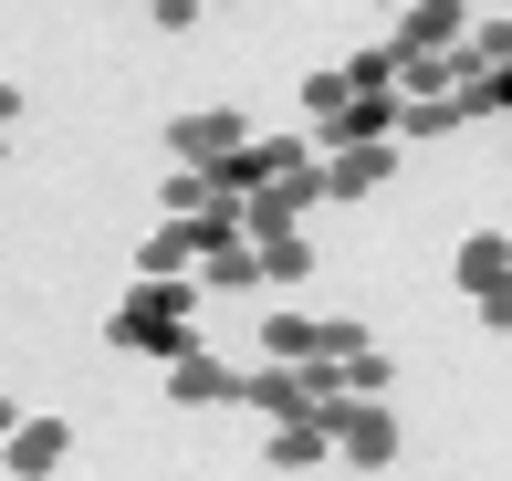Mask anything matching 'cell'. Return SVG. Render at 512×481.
Instances as JSON below:
<instances>
[{
	"mask_svg": "<svg viewBox=\"0 0 512 481\" xmlns=\"http://www.w3.org/2000/svg\"><path fill=\"white\" fill-rule=\"evenodd\" d=\"M105 335H115L126 356H157V366H168V356L199 335V272H136Z\"/></svg>",
	"mask_w": 512,
	"mask_h": 481,
	"instance_id": "cell-1",
	"label": "cell"
},
{
	"mask_svg": "<svg viewBox=\"0 0 512 481\" xmlns=\"http://www.w3.org/2000/svg\"><path fill=\"white\" fill-rule=\"evenodd\" d=\"M314 419H324V450H335L345 471H387V461H398V419H387V398H345V387H335Z\"/></svg>",
	"mask_w": 512,
	"mask_h": 481,
	"instance_id": "cell-2",
	"label": "cell"
},
{
	"mask_svg": "<svg viewBox=\"0 0 512 481\" xmlns=\"http://www.w3.org/2000/svg\"><path fill=\"white\" fill-rule=\"evenodd\" d=\"M230 147H251L241 105H189V116H168V157H178V168H220Z\"/></svg>",
	"mask_w": 512,
	"mask_h": 481,
	"instance_id": "cell-3",
	"label": "cell"
},
{
	"mask_svg": "<svg viewBox=\"0 0 512 481\" xmlns=\"http://www.w3.org/2000/svg\"><path fill=\"white\" fill-rule=\"evenodd\" d=\"M168 408H241V366L189 335V346L168 356Z\"/></svg>",
	"mask_w": 512,
	"mask_h": 481,
	"instance_id": "cell-4",
	"label": "cell"
},
{
	"mask_svg": "<svg viewBox=\"0 0 512 481\" xmlns=\"http://www.w3.org/2000/svg\"><path fill=\"white\" fill-rule=\"evenodd\" d=\"M324 199H377L387 178H398V136H345V147H324Z\"/></svg>",
	"mask_w": 512,
	"mask_h": 481,
	"instance_id": "cell-5",
	"label": "cell"
},
{
	"mask_svg": "<svg viewBox=\"0 0 512 481\" xmlns=\"http://www.w3.org/2000/svg\"><path fill=\"white\" fill-rule=\"evenodd\" d=\"M0 461H11L21 481H42V471L74 461V429H63V419H11V429H0Z\"/></svg>",
	"mask_w": 512,
	"mask_h": 481,
	"instance_id": "cell-6",
	"label": "cell"
},
{
	"mask_svg": "<svg viewBox=\"0 0 512 481\" xmlns=\"http://www.w3.org/2000/svg\"><path fill=\"white\" fill-rule=\"evenodd\" d=\"M335 450H324V419L314 408H293V419H272L262 429V471H324Z\"/></svg>",
	"mask_w": 512,
	"mask_h": 481,
	"instance_id": "cell-7",
	"label": "cell"
},
{
	"mask_svg": "<svg viewBox=\"0 0 512 481\" xmlns=\"http://www.w3.org/2000/svg\"><path fill=\"white\" fill-rule=\"evenodd\" d=\"M251 346H262V356H293V366H314V356H324V325H314L304 304H272V314H262V335H251Z\"/></svg>",
	"mask_w": 512,
	"mask_h": 481,
	"instance_id": "cell-8",
	"label": "cell"
},
{
	"mask_svg": "<svg viewBox=\"0 0 512 481\" xmlns=\"http://www.w3.org/2000/svg\"><path fill=\"white\" fill-rule=\"evenodd\" d=\"M471 116H460V84L450 95H398V147H429V136H460Z\"/></svg>",
	"mask_w": 512,
	"mask_h": 481,
	"instance_id": "cell-9",
	"label": "cell"
},
{
	"mask_svg": "<svg viewBox=\"0 0 512 481\" xmlns=\"http://www.w3.org/2000/svg\"><path fill=\"white\" fill-rule=\"evenodd\" d=\"M136 272H199V220H168V210H157V231L136 241Z\"/></svg>",
	"mask_w": 512,
	"mask_h": 481,
	"instance_id": "cell-10",
	"label": "cell"
},
{
	"mask_svg": "<svg viewBox=\"0 0 512 481\" xmlns=\"http://www.w3.org/2000/svg\"><path fill=\"white\" fill-rule=\"evenodd\" d=\"M251 251H262V283H272V293H304V283H314V241H304V231H262Z\"/></svg>",
	"mask_w": 512,
	"mask_h": 481,
	"instance_id": "cell-11",
	"label": "cell"
},
{
	"mask_svg": "<svg viewBox=\"0 0 512 481\" xmlns=\"http://www.w3.org/2000/svg\"><path fill=\"white\" fill-rule=\"evenodd\" d=\"M450 272H460V293H492V283H512V241H502V231H471Z\"/></svg>",
	"mask_w": 512,
	"mask_h": 481,
	"instance_id": "cell-12",
	"label": "cell"
},
{
	"mask_svg": "<svg viewBox=\"0 0 512 481\" xmlns=\"http://www.w3.org/2000/svg\"><path fill=\"white\" fill-rule=\"evenodd\" d=\"M209 199H230V189H220L209 168H168V178H157V210H168V220H199Z\"/></svg>",
	"mask_w": 512,
	"mask_h": 481,
	"instance_id": "cell-13",
	"label": "cell"
},
{
	"mask_svg": "<svg viewBox=\"0 0 512 481\" xmlns=\"http://www.w3.org/2000/svg\"><path fill=\"white\" fill-rule=\"evenodd\" d=\"M345 84H366V95H398V32H387V42H356V53H345Z\"/></svg>",
	"mask_w": 512,
	"mask_h": 481,
	"instance_id": "cell-14",
	"label": "cell"
},
{
	"mask_svg": "<svg viewBox=\"0 0 512 481\" xmlns=\"http://www.w3.org/2000/svg\"><path fill=\"white\" fill-rule=\"evenodd\" d=\"M345 95H356V84H345V63H324V74H304V126H324V116H335Z\"/></svg>",
	"mask_w": 512,
	"mask_h": 481,
	"instance_id": "cell-15",
	"label": "cell"
},
{
	"mask_svg": "<svg viewBox=\"0 0 512 481\" xmlns=\"http://www.w3.org/2000/svg\"><path fill=\"white\" fill-rule=\"evenodd\" d=\"M199 11H209V0H147V21H157V32H189Z\"/></svg>",
	"mask_w": 512,
	"mask_h": 481,
	"instance_id": "cell-16",
	"label": "cell"
},
{
	"mask_svg": "<svg viewBox=\"0 0 512 481\" xmlns=\"http://www.w3.org/2000/svg\"><path fill=\"white\" fill-rule=\"evenodd\" d=\"M471 304H481V325H492V335H512V283H492V293H471Z\"/></svg>",
	"mask_w": 512,
	"mask_h": 481,
	"instance_id": "cell-17",
	"label": "cell"
},
{
	"mask_svg": "<svg viewBox=\"0 0 512 481\" xmlns=\"http://www.w3.org/2000/svg\"><path fill=\"white\" fill-rule=\"evenodd\" d=\"M11 116H21V95H11V84H0V136H11Z\"/></svg>",
	"mask_w": 512,
	"mask_h": 481,
	"instance_id": "cell-18",
	"label": "cell"
},
{
	"mask_svg": "<svg viewBox=\"0 0 512 481\" xmlns=\"http://www.w3.org/2000/svg\"><path fill=\"white\" fill-rule=\"evenodd\" d=\"M11 419H21V408H11V398H0V429H11Z\"/></svg>",
	"mask_w": 512,
	"mask_h": 481,
	"instance_id": "cell-19",
	"label": "cell"
},
{
	"mask_svg": "<svg viewBox=\"0 0 512 481\" xmlns=\"http://www.w3.org/2000/svg\"><path fill=\"white\" fill-rule=\"evenodd\" d=\"M209 11H241V0H209Z\"/></svg>",
	"mask_w": 512,
	"mask_h": 481,
	"instance_id": "cell-20",
	"label": "cell"
},
{
	"mask_svg": "<svg viewBox=\"0 0 512 481\" xmlns=\"http://www.w3.org/2000/svg\"><path fill=\"white\" fill-rule=\"evenodd\" d=\"M366 11H398V0H366Z\"/></svg>",
	"mask_w": 512,
	"mask_h": 481,
	"instance_id": "cell-21",
	"label": "cell"
}]
</instances>
